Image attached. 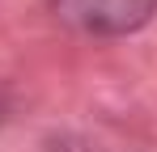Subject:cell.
Masks as SVG:
<instances>
[{"mask_svg": "<svg viewBox=\"0 0 157 152\" xmlns=\"http://www.w3.org/2000/svg\"><path fill=\"white\" fill-rule=\"evenodd\" d=\"M51 17L81 38H128L157 17V0H51Z\"/></svg>", "mask_w": 157, "mask_h": 152, "instance_id": "cell-1", "label": "cell"}, {"mask_svg": "<svg viewBox=\"0 0 157 152\" xmlns=\"http://www.w3.org/2000/svg\"><path fill=\"white\" fill-rule=\"evenodd\" d=\"M0 118H4V97H0Z\"/></svg>", "mask_w": 157, "mask_h": 152, "instance_id": "cell-2", "label": "cell"}]
</instances>
